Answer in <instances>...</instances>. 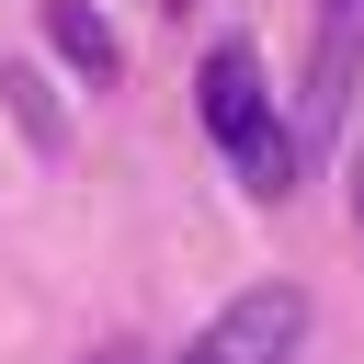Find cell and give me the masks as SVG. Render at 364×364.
Returning a JSON list of instances; mask_svg holds the SVG:
<instances>
[{
	"label": "cell",
	"instance_id": "6da1fadb",
	"mask_svg": "<svg viewBox=\"0 0 364 364\" xmlns=\"http://www.w3.org/2000/svg\"><path fill=\"white\" fill-rule=\"evenodd\" d=\"M193 114H205V136L239 159V182H250L262 205L296 193V136H284V114H273V91H262V46H250V34L205 46V68H193Z\"/></svg>",
	"mask_w": 364,
	"mask_h": 364
},
{
	"label": "cell",
	"instance_id": "7a4b0ae2",
	"mask_svg": "<svg viewBox=\"0 0 364 364\" xmlns=\"http://www.w3.org/2000/svg\"><path fill=\"white\" fill-rule=\"evenodd\" d=\"M296 341H307V296H296V284H239V296L182 341V364H296Z\"/></svg>",
	"mask_w": 364,
	"mask_h": 364
},
{
	"label": "cell",
	"instance_id": "3957f363",
	"mask_svg": "<svg viewBox=\"0 0 364 364\" xmlns=\"http://www.w3.org/2000/svg\"><path fill=\"white\" fill-rule=\"evenodd\" d=\"M34 11H46V46H57L80 80H114V68H125V46H114V23H102L91 0H34Z\"/></svg>",
	"mask_w": 364,
	"mask_h": 364
},
{
	"label": "cell",
	"instance_id": "277c9868",
	"mask_svg": "<svg viewBox=\"0 0 364 364\" xmlns=\"http://www.w3.org/2000/svg\"><path fill=\"white\" fill-rule=\"evenodd\" d=\"M0 91H11V114L34 125V148H57V102L34 91V68H0Z\"/></svg>",
	"mask_w": 364,
	"mask_h": 364
},
{
	"label": "cell",
	"instance_id": "5b68a950",
	"mask_svg": "<svg viewBox=\"0 0 364 364\" xmlns=\"http://www.w3.org/2000/svg\"><path fill=\"white\" fill-rule=\"evenodd\" d=\"M353 228H364V159H353Z\"/></svg>",
	"mask_w": 364,
	"mask_h": 364
},
{
	"label": "cell",
	"instance_id": "8992f818",
	"mask_svg": "<svg viewBox=\"0 0 364 364\" xmlns=\"http://www.w3.org/2000/svg\"><path fill=\"white\" fill-rule=\"evenodd\" d=\"M91 364H136V353H91Z\"/></svg>",
	"mask_w": 364,
	"mask_h": 364
},
{
	"label": "cell",
	"instance_id": "52a82bcc",
	"mask_svg": "<svg viewBox=\"0 0 364 364\" xmlns=\"http://www.w3.org/2000/svg\"><path fill=\"white\" fill-rule=\"evenodd\" d=\"M330 11H364V0H330Z\"/></svg>",
	"mask_w": 364,
	"mask_h": 364
},
{
	"label": "cell",
	"instance_id": "ba28073f",
	"mask_svg": "<svg viewBox=\"0 0 364 364\" xmlns=\"http://www.w3.org/2000/svg\"><path fill=\"white\" fill-rule=\"evenodd\" d=\"M171 11H193V0H171Z\"/></svg>",
	"mask_w": 364,
	"mask_h": 364
}]
</instances>
